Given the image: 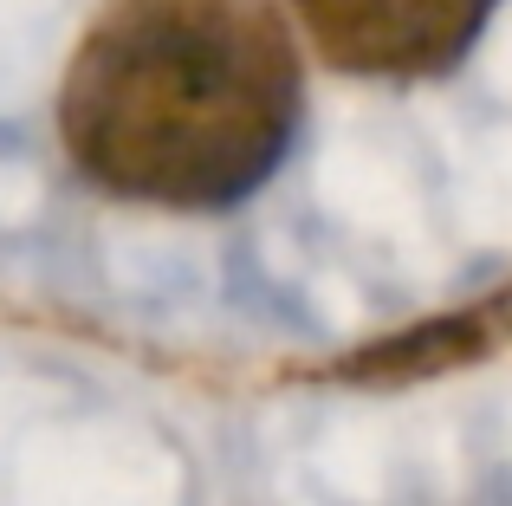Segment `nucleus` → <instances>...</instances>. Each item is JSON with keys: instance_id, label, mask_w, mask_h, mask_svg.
Returning a JSON list of instances; mask_svg holds the SVG:
<instances>
[{"instance_id": "2", "label": "nucleus", "mask_w": 512, "mask_h": 506, "mask_svg": "<svg viewBox=\"0 0 512 506\" xmlns=\"http://www.w3.org/2000/svg\"><path fill=\"white\" fill-rule=\"evenodd\" d=\"M500 0H292L318 59L350 78H441L474 52Z\"/></svg>"}, {"instance_id": "1", "label": "nucleus", "mask_w": 512, "mask_h": 506, "mask_svg": "<svg viewBox=\"0 0 512 506\" xmlns=\"http://www.w3.org/2000/svg\"><path fill=\"white\" fill-rule=\"evenodd\" d=\"M299 117L305 65L273 0H104L59 85L72 169L150 208L247 202Z\"/></svg>"}]
</instances>
